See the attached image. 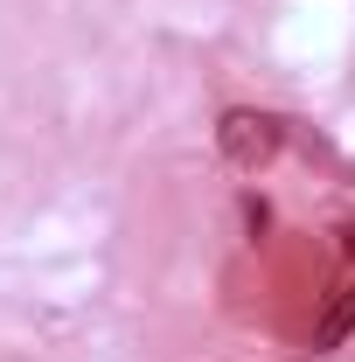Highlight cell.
Instances as JSON below:
<instances>
[{
  "label": "cell",
  "instance_id": "obj_3",
  "mask_svg": "<svg viewBox=\"0 0 355 362\" xmlns=\"http://www.w3.org/2000/svg\"><path fill=\"white\" fill-rule=\"evenodd\" d=\"M334 237H342V258H349V265H355V223H342V230H334Z\"/></svg>",
  "mask_w": 355,
  "mask_h": 362
},
{
  "label": "cell",
  "instance_id": "obj_2",
  "mask_svg": "<svg viewBox=\"0 0 355 362\" xmlns=\"http://www.w3.org/2000/svg\"><path fill=\"white\" fill-rule=\"evenodd\" d=\"M349 334H355V286H334L313 314V356H334Z\"/></svg>",
  "mask_w": 355,
  "mask_h": 362
},
{
  "label": "cell",
  "instance_id": "obj_1",
  "mask_svg": "<svg viewBox=\"0 0 355 362\" xmlns=\"http://www.w3.org/2000/svg\"><path fill=\"white\" fill-rule=\"evenodd\" d=\"M279 146H286V119H272V112H251V105H230L216 119V153L230 168H244V175H258L279 160Z\"/></svg>",
  "mask_w": 355,
  "mask_h": 362
}]
</instances>
